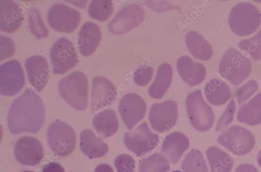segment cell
Instances as JSON below:
<instances>
[{
  "label": "cell",
  "mask_w": 261,
  "mask_h": 172,
  "mask_svg": "<svg viewBox=\"0 0 261 172\" xmlns=\"http://www.w3.org/2000/svg\"><path fill=\"white\" fill-rule=\"evenodd\" d=\"M45 119L42 100L34 91L28 89L11 105L8 118L9 130L14 135L24 132L36 134L41 130Z\"/></svg>",
  "instance_id": "cell-1"
},
{
  "label": "cell",
  "mask_w": 261,
  "mask_h": 172,
  "mask_svg": "<svg viewBox=\"0 0 261 172\" xmlns=\"http://www.w3.org/2000/svg\"><path fill=\"white\" fill-rule=\"evenodd\" d=\"M93 125L96 132L103 138L114 135L118 131L119 124L113 109L105 110L94 118Z\"/></svg>",
  "instance_id": "cell-23"
},
{
  "label": "cell",
  "mask_w": 261,
  "mask_h": 172,
  "mask_svg": "<svg viewBox=\"0 0 261 172\" xmlns=\"http://www.w3.org/2000/svg\"><path fill=\"white\" fill-rule=\"evenodd\" d=\"M257 160L259 166L261 167V150L258 154Z\"/></svg>",
  "instance_id": "cell-42"
},
{
  "label": "cell",
  "mask_w": 261,
  "mask_h": 172,
  "mask_svg": "<svg viewBox=\"0 0 261 172\" xmlns=\"http://www.w3.org/2000/svg\"><path fill=\"white\" fill-rule=\"evenodd\" d=\"M173 78V70L169 63H163L158 70L155 79L148 89L149 96L161 99L169 89Z\"/></svg>",
  "instance_id": "cell-24"
},
{
  "label": "cell",
  "mask_w": 261,
  "mask_h": 172,
  "mask_svg": "<svg viewBox=\"0 0 261 172\" xmlns=\"http://www.w3.org/2000/svg\"><path fill=\"white\" fill-rule=\"evenodd\" d=\"M48 145L56 155L67 157L72 154L76 146V134L70 125L58 120L49 126L47 134Z\"/></svg>",
  "instance_id": "cell-6"
},
{
  "label": "cell",
  "mask_w": 261,
  "mask_h": 172,
  "mask_svg": "<svg viewBox=\"0 0 261 172\" xmlns=\"http://www.w3.org/2000/svg\"><path fill=\"white\" fill-rule=\"evenodd\" d=\"M229 26L239 36H246L255 32L261 23V14L255 6L242 3L234 6L229 15Z\"/></svg>",
  "instance_id": "cell-3"
},
{
  "label": "cell",
  "mask_w": 261,
  "mask_h": 172,
  "mask_svg": "<svg viewBox=\"0 0 261 172\" xmlns=\"http://www.w3.org/2000/svg\"><path fill=\"white\" fill-rule=\"evenodd\" d=\"M145 17V11L140 6L129 5L117 13L109 23L108 29L114 35H123L137 27Z\"/></svg>",
  "instance_id": "cell-13"
},
{
  "label": "cell",
  "mask_w": 261,
  "mask_h": 172,
  "mask_svg": "<svg viewBox=\"0 0 261 172\" xmlns=\"http://www.w3.org/2000/svg\"><path fill=\"white\" fill-rule=\"evenodd\" d=\"M24 20L19 6L11 0L0 2V30L7 33H13L21 26Z\"/></svg>",
  "instance_id": "cell-18"
},
{
  "label": "cell",
  "mask_w": 261,
  "mask_h": 172,
  "mask_svg": "<svg viewBox=\"0 0 261 172\" xmlns=\"http://www.w3.org/2000/svg\"><path fill=\"white\" fill-rule=\"evenodd\" d=\"M21 172H34V171H33V170H24V171H21Z\"/></svg>",
  "instance_id": "cell-43"
},
{
  "label": "cell",
  "mask_w": 261,
  "mask_h": 172,
  "mask_svg": "<svg viewBox=\"0 0 261 172\" xmlns=\"http://www.w3.org/2000/svg\"><path fill=\"white\" fill-rule=\"evenodd\" d=\"M101 39V31L98 25L88 21L82 26L77 44L81 53L84 56L92 55L98 47Z\"/></svg>",
  "instance_id": "cell-20"
},
{
  "label": "cell",
  "mask_w": 261,
  "mask_h": 172,
  "mask_svg": "<svg viewBox=\"0 0 261 172\" xmlns=\"http://www.w3.org/2000/svg\"><path fill=\"white\" fill-rule=\"evenodd\" d=\"M124 142L130 151L140 157L158 147L160 137L152 133L147 123L144 122L135 130L125 133Z\"/></svg>",
  "instance_id": "cell-9"
},
{
  "label": "cell",
  "mask_w": 261,
  "mask_h": 172,
  "mask_svg": "<svg viewBox=\"0 0 261 172\" xmlns=\"http://www.w3.org/2000/svg\"><path fill=\"white\" fill-rule=\"evenodd\" d=\"M171 172H181V171L180 170H175V171H173Z\"/></svg>",
  "instance_id": "cell-44"
},
{
  "label": "cell",
  "mask_w": 261,
  "mask_h": 172,
  "mask_svg": "<svg viewBox=\"0 0 261 172\" xmlns=\"http://www.w3.org/2000/svg\"><path fill=\"white\" fill-rule=\"evenodd\" d=\"M117 96L116 88L111 80L102 76L95 77L93 80L92 112L111 105Z\"/></svg>",
  "instance_id": "cell-16"
},
{
  "label": "cell",
  "mask_w": 261,
  "mask_h": 172,
  "mask_svg": "<svg viewBox=\"0 0 261 172\" xmlns=\"http://www.w3.org/2000/svg\"><path fill=\"white\" fill-rule=\"evenodd\" d=\"M186 104L189 121L195 130L200 132L209 131L214 124L215 116L202 92L197 90L189 94Z\"/></svg>",
  "instance_id": "cell-5"
},
{
  "label": "cell",
  "mask_w": 261,
  "mask_h": 172,
  "mask_svg": "<svg viewBox=\"0 0 261 172\" xmlns=\"http://www.w3.org/2000/svg\"><path fill=\"white\" fill-rule=\"evenodd\" d=\"M42 172H65L63 167L58 163L51 162L43 167Z\"/></svg>",
  "instance_id": "cell-39"
},
{
  "label": "cell",
  "mask_w": 261,
  "mask_h": 172,
  "mask_svg": "<svg viewBox=\"0 0 261 172\" xmlns=\"http://www.w3.org/2000/svg\"><path fill=\"white\" fill-rule=\"evenodd\" d=\"M239 47L254 59L261 60V30L254 37L241 41Z\"/></svg>",
  "instance_id": "cell-33"
},
{
  "label": "cell",
  "mask_w": 261,
  "mask_h": 172,
  "mask_svg": "<svg viewBox=\"0 0 261 172\" xmlns=\"http://www.w3.org/2000/svg\"><path fill=\"white\" fill-rule=\"evenodd\" d=\"M206 155L212 172H230L233 165V159L219 147L212 146Z\"/></svg>",
  "instance_id": "cell-28"
},
{
  "label": "cell",
  "mask_w": 261,
  "mask_h": 172,
  "mask_svg": "<svg viewBox=\"0 0 261 172\" xmlns=\"http://www.w3.org/2000/svg\"><path fill=\"white\" fill-rule=\"evenodd\" d=\"M154 69L150 67L141 66L135 72L134 79L135 83L139 86H145L151 80L154 74Z\"/></svg>",
  "instance_id": "cell-36"
},
{
  "label": "cell",
  "mask_w": 261,
  "mask_h": 172,
  "mask_svg": "<svg viewBox=\"0 0 261 172\" xmlns=\"http://www.w3.org/2000/svg\"><path fill=\"white\" fill-rule=\"evenodd\" d=\"M207 100L214 105H222L226 103L231 97L229 86L220 79L214 78L207 82L204 89Z\"/></svg>",
  "instance_id": "cell-26"
},
{
  "label": "cell",
  "mask_w": 261,
  "mask_h": 172,
  "mask_svg": "<svg viewBox=\"0 0 261 172\" xmlns=\"http://www.w3.org/2000/svg\"><path fill=\"white\" fill-rule=\"evenodd\" d=\"M114 10L110 0H93L89 7V14L92 18L105 22L112 16Z\"/></svg>",
  "instance_id": "cell-31"
},
{
  "label": "cell",
  "mask_w": 261,
  "mask_h": 172,
  "mask_svg": "<svg viewBox=\"0 0 261 172\" xmlns=\"http://www.w3.org/2000/svg\"><path fill=\"white\" fill-rule=\"evenodd\" d=\"M185 40L189 51L195 58L207 61L212 58L213 53L212 47L200 33L190 32L186 35Z\"/></svg>",
  "instance_id": "cell-25"
},
{
  "label": "cell",
  "mask_w": 261,
  "mask_h": 172,
  "mask_svg": "<svg viewBox=\"0 0 261 172\" xmlns=\"http://www.w3.org/2000/svg\"><path fill=\"white\" fill-rule=\"evenodd\" d=\"M47 21L54 30L70 34L74 32L80 25L81 15L75 9L62 4H57L49 9Z\"/></svg>",
  "instance_id": "cell-11"
},
{
  "label": "cell",
  "mask_w": 261,
  "mask_h": 172,
  "mask_svg": "<svg viewBox=\"0 0 261 172\" xmlns=\"http://www.w3.org/2000/svg\"><path fill=\"white\" fill-rule=\"evenodd\" d=\"M258 83L254 80H250L242 86L237 93V100L239 105L246 102L258 91Z\"/></svg>",
  "instance_id": "cell-35"
},
{
  "label": "cell",
  "mask_w": 261,
  "mask_h": 172,
  "mask_svg": "<svg viewBox=\"0 0 261 172\" xmlns=\"http://www.w3.org/2000/svg\"><path fill=\"white\" fill-rule=\"evenodd\" d=\"M251 69L250 60L232 48L223 55L220 64L219 73L233 85H238L249 77Z\"/></svg>",
  "instance_id": "cell-4"
},
{
  "label": "cell",
  "mask_w": 261,
  "mask_h": 172,
  "mask_svg": "<svg viewBox=\"0 0 261 172\" xmlns=\"http://www.w3.org/2000/svg\"><path fill=\"white\" fill-rule=\"evenodd\" d=\"M25 78L21 64L17 60L8 61L0 67V93L13 96L23 89Z\"/></svg>",
  "instance_id": "cell-12"
},
{
  "label": "cell",
  "mask_w": 261,
  "mask_h": 172,
  "mask_svg": "<svg viewBox=\"0 0 261 172\" xmlns=\"http://www.w3.org/2000/svg\"><path fill=\"white\" fill-rule=\"evenodd\" d=\"M181 168L184 172H208L203 156L197 149H192L186 156Z\"/></svg>",
  "instance_id": "cell-30"
},
{
  "label": "cell",
  "mask_w": 261,
  "mask_h": 172,
  "mask_svg": "<svg viewBox=\"0 0 261 172\" xmlns=\"http://www.w3.org/2000/svg\"><path fill=\"white\" fill-rule=\"evenodd\" d=\"M217 141L234 155L241 156L250 153L255 143L253 134L247 129L238 125L229 128Z\"/></svg>",
  "instance_id": "cell-7"
},
{
  "label": "cell",
  "mask_w": 261,
  "mask_h": 172,
  "mask_svg": "<svg viewBox=\"0 0 261 172\" xmlns=\"http://www.w3.org/2000/svg\"><path fill=\"white\" fill-rule=\"evenodd\" d=\"M25 66L30 84L38 93L45 88L49 78V66L43 56L35 55L27 59Z\"/></svg>",
  "instance_id": "cell-17"
},
{
  "label": "cell",
  "mask_w": 261,
  "mask_h": 172,
  "mask_svg": "<svg viewBox=\"0 0 261 172\" xmlns=\"http://www.w3.org/2000/svg\"><path fill=\"white\" fill-rule=\"evenodd\" d=\"M147 105L139 95L129 93L124 95L119 104V112L123 123L130 131L145 116Z\"/></svg>",
  "instance_id": "cell-14"
},
{
  "label": "cell",
  "mask_w": 261,
  "mask_h": 172,
  "mask_svg": "<svg viewBox=\"0 0 261 172\" xmlns=\"http://www.w3.org/2000/svg\"><path fill=\"white\" fill-rule=\"evenodd\" d=\"M15 50V46L11 39L1 36V61L13 56Z\"/></svg>",
  "instance_id": "cell-38"
},
{
  "label": "cell",
  "mask_w": 261,
  "mask_h": 172,
  "mask_svg": "<svg viewBox=\"0 0 261 172\" xmlns=\"http://www.w3.org/2000/svg\"><path fill=\"white\" fill-rule=\"evenodd\" d=\"M94 172H114V170L111 165L102 163L96 167Z\"/></svg>",
  "instance_id": "cell-41"
},
{
  "label": "cell",
  "mask_w": 261,
  "mask_h": 172,
  "mask_svg": "<svg viewBox=\"0 0 261 172\" xmlns=\"http://www.w3.org/2000/svg\"><path fill=\"white\" fill-rule=\"evenodd\" d=\"M58 90L62 98L74 109L83 111L88 108L89 82L83 73L76 71L61 79Z\"/></svg>",
  "instance_id": "cell-2"
},
{
  "label": "cell",
  "mask_w": 261,
  "mask_h": 172,
  "mask_svg": "<svg viewBox=\"0 0 261 172\" xmlns=\"http://www.w3.org/2000/svg\"><path fill=\"white\" fill-rule=\"evenodd\" d=\"M136 161L130 156L122 154L115 160V165L118 172H135Z\"/></svg>",
  "instance_id": "cell-37"
},
{
  "label": "cell",
  "mask_w": 261,
  "mask_h": 172,
  "mask_svg": "<svg viewBox=\"0 0 261 172\" xmlns=\"http://www.w3.org/2000/svg\"><path fill=\"white\" fill-rule=\"evenodd\" d=\"M189 147L187 136L181 132H175L166 137L161 153L172 165H176Z\"/></svg>",
  "instance_id": "cell-19"
},
{
  "label": "cell",
  "mask_w": 261,
  "mask_h": 172,
  "mask_svg": "<svg viewBox=\"0 0 261 172\" xmlns=\"http://www.w3.org/2000/svg\"><path fill=\"white\" fill-rule=\"evenodd\" d=\"M29 18V28L37 39L47 38L49 31L43 23L39 11L35 8L31 9Z\"/></svg>",
  "instance_id": "cell-32"
},
{
  "label": "cell",
  "mask_w": 261,
  "mask_h": 172,
  "mask_svg": "<svg viewBox=\"0 0 261 172\" xmlns=\"http://www.w3.org/2000/svg\"><path fill=\"white\" fill-rule=\"evenodd\" d=\"M178 118V104L173 100L154 103L151 107L148 116L152 128L161 133L167 132L175 126Z\"/></svg>",
  "instance_id": "cell-10"
},
{
  "label": "cell",
  "mask_w": 261,
  "mask_h": 172,
  "mask_svg": "<svg viewBox=\"0 0 261 172\" xmlns=\"http://www.w3.org/2000/svg\"><path fill=\"white\" fill-rule=\"evenodd\" d=\"M237 120L239 122L251 126L261 123V93L240 107Z\"/></svg>",
  "instance_id": "cell-27"
},
{
  "label": "cell",
  "mask_w": 261,
  "mask_h": 172,
  "mask_svg": "<svg viewBox=\"0 0 261 172\" xmlns=\"http://www.w3.org/2000/svg\"><path fill=\"white\" fill-rule=\"evenodd\" d=\"M236 110V103L231 100L218 122H217L215 131L218 132L225 131L228 126L233 121L234 114Z\"/></svg>",
  "instance_id": "cell-34"
},
{
  "label": "cell",
  "mask_w": 261,
  "mask_h": 172,
  "mask_svg": "<svg viewBox=\"0 0 261 172\" xmlns=\"http://www.w3.org/2000/svg\"><path fill=\"white\" fill-rule=\"evenodd\" d=\"M51 68L55 75H63L73 69L78 57L73 43L66 38L58 39L50 51Z\"/></svg>",
  "instance_id": "cell-8"
},
{
  "label": "cell",
  "mask_w": 261,
  "mask_h": 172,
  "mask_svg": "<svg viewBox=\"0 0 261 172\" xmlns=\"http://www.w3.org/2000/svg\"><path fill=\"white\" fill-rule=\"evenodd\" d=\"M234 172H258L257 168L250 164H243L239 165Z\"/></svg>",
  "instance_id": "cell-40"
},
{
  "label": "cell",
  "mask_w": 261,
  "mask_h": 172,
  "mask_svg": "<svg viewBox=\"0 0 261 172\" xmlns=\"http://www.w3.org/2000/svg\"><path fill=\"white\" fill-rule=\"evenodd\" d=\"M80 148L82 152L90 159L102 157L109 150L108 145L90 129H86L81 133Z\"/></svg>",
  "instance_id": "cell-22"
},
{
  "label": "cell",
  "mask_w": 261,
  "mask_h": 172,
  "mask_svg": "<svg viewBox=\"0 0 261 172\" xmlns=\"http://www.w3.org/2000/svg\"><path fill=\"white\" fill-rule=\"evenodd\" d=\"M15 157L19 163L26 166H35L44 156V149L41 142L31 136L19 138L14 147Z\"/></svg>",
  "instance_id": "cell-15"
},
{
  "label": "cell",
  "mask_w": 261,
  "mask_h": 172,
  "mask_svg": "<svg viewBox=\"0 0 261 172\" xmlns=\"http://www.w3.org/2000/svg\"><path fill=\"white\" fill-rule=\"evenodd\" d=\"M177 68L181 78L190 88L201 83L206 75L203 64L194 61L188 56H181L177 60Z\"/></svg>",
  "instance_id": "cell-21"
},
{
  "label": "cell",
  "mask_w": 261,
  "mask_h": 172,
  "mask_svg": "<svg viewBox=\"0 0 261 172\" xmlns=\"http://www.w3.org/2000/svg\"><path fill=\"white\" fill-rule=\"evenodd\" d=\"M170 169L169 160L161 154H154L140 161L139 172H166Z\"/></svg>",
  "instance_id": "cell-29"
}]
</instances>
